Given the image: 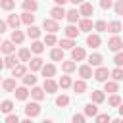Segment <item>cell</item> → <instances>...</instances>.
I'll use <instances>...</instances> for the list:
<instances>
[{"instance_id":"60d3db41","label":"cell","mask_w":123,"mask_h":123,"mask_svg":"<svg viewBox=\"0 0 123 123\" xmlns=\"http://www.w3.org/2000/svg\"><path fill=\"white\" fill-rule=\"evenodd\" d=\"M58 85H60L62 88H69V86H73V81H71V77H69V75H63V77L58 81Z\"/></svg>"},{"instance_id":"2e32d148","label":"cell","mask_w":123,"mask_h":123,"mask_svg":"<svg viewBox=\"0 0 123 123\" xmlns=\"http://www.w3.org/2000/svg\"><path fill=\"white\" fill-rule=\"evenodd\" d=\"M44 96H46L44 88H40V86H37V85L31 88V98H35V102H40V100H44Z\"/></svg>"},{"instance_id":"be15d7a7","label":"cell","mask_w":123,"mask_h":123,"mask_svg":"<svg viewBox=\"0 0 123 123\" xmlns=\"http://www.w3.org/2000/svg\"><path fill=\"white\" fill-rule=\"evenodd\" d=\"M0 83H2V77H0Z\"/></svg>"},{"instance_id":"ac0fdd59","label":"cell","mask_w":123,"mask_h":123,"mask_svg":"<svg viewBox=\"0 0 123 123\" xmlns=\"http://www.w3.org/2000/svg\"><path fill=\"white\" fill-rule=\"evenodd\" d=\"M25 75H27V67H25L23 63H17V65L12 69V77H13V79H17V77H21V79H23Z\"/></svg>"},{"instance_id":"7dc6e473","label":"cell","mask_w":123,"mask_h":123,"mask_svg":"<svg viewBox=\"0 0 123 123\" xmlns=\"http://www.w3.org/2000/svg\"><path fill=\"white\" fill-rule=\"evenodd\" d=\"M96 123H111L110 113H98L96 115Z\"/></svg>"},{"instance_id":"7c38bea8","label":"cell","mask_w":123,"mask_h":123,"mask_svg":"<svg viewBox=\"0 0 123 123\" xmlns=\"http://www.w3.org/2000/svg\"><path fill=\"white\" fill-rule=\"evenodd\" d=\"M0 52H2V54H6V56L13 54V52H15L13 42H12V40H2V44H0Z\"/></svg>"},{"instance_id":"816d5d0a","label":"cell","mask_w":123,"mask_h":123,"mask_svg":"<svg viewBox=\"0 0 123 123\" xmlns=\"http://www.w3.org/2000/svg\"><path fill=\"white\" fill-rule=\"evenodd\" d=\"M111 6H113L111 0H100V8H102V10H110Z\"/></svg>"},{"instance_id":"3957f363","label":"cell","mask_w":123,"mask_h":123,"mask_svg":"<svg viewBox=\"0 0 123 123\" xmlns=\"http://www.w3.org/2000/svg\"><path fill=\"white\" fill-rule=\"evenodd\" d=\"M42 29L48 31V33H52V35H56V31H60V23L50 17V19H44L42 21Z\"/></svg>"},{"instance_id":"6125c7cd","label":"cell","mask_w":123,"mask_h":123,"mask_svg":"<svg viewBox=\"0 0 123 123\" xmlns=\"http://www.w3.org/2000/svg\"><path fill=\"white\" fill-rule=\"evenodd\" d=\"M42 123H54V121H52V119H44Z\"/></svg>"},{"instance_id":"d590c367","label":"cell","mask_w":123,"mask_h":123,"mask_svg":"<svg viewBox=\"0 0 123 123\" xmlns=\"http://www.w3.org/2000/svg\"><path fill=\"white\" fill-rule=\"evenodd\" d=\"M73 90H75L77 94H83V92L86 90V83H85V79H79V81H75V83H73Z\"/></svg>"},{"instance_id":"681fc988","label":"cell","mask_w":123,"mask_h":123,"mask_svg":"<svg viewBox=\"0 0 123 123\" xmlns=\"http://www.w3.org/2000/svg\"><path fill=\"white\" fill-rule=\"evenodd\" d=\"M113 10H115L117 15H123V0H117V2L113 4Z\"/></svg>"},{"instance_id":"e0dca14e","label":"cell","mask_w":123,"mask_h":123,"mask_svg":"<svg viewBox=\"0 0 123 123\" xmlns=\"http://www.w3.org/2000/svg\"><path fill=\"white\" fill-rule=\"evenodd\" d=\"M79 10L77 8H73V10H67V13H65V19L69 21V25H75L77 21H79Z\"/></svg>"},{"instance_id":"603a6c76","label":"cell","mask_w":123,"mask_h":123,"mask_svg":"<svg viewBox=\"0 0 123 123\" xmlns=\"http://www.w3.org/2000/svg\"><path fill=\"white\" fill-rule=\"evenodd\" d=\"M2 88L6 90V92H13L17 86H15V79L13 77H10V79H4L2 81Z\"/></svg>"},{"instance_id":"e7e4bbea","label":"cell","mask_w":123,"mask_h":123,"mask_svg":"<svg viewBox=\"0 0 123 123\" xmlns=\"http://www.w3.org/2000/svg\"><path fill=\"white\" fill-rule=\"evenodd\" d=\"M121 27H123V23H121Z\"/></svg>"},{"instance_id":"03108f58","label":"cell","mask_w":123,"mask_h":123,"mask_svg":"<svg viewBox=\"0 0 123 123\" xmlns=\"http://www.w3.org/2000/svg\"><path fill=\"white\" fill-rule=\"evenodd\" d=\"M0 44H2V40H0Z\"/></svg>"},{"instance_id":"7402d4cb","label":"cell","mask_w":123,"mask_h":123,"mask_svg":"<svg viewBox=\"0 0 123 123\" xmlns=\"http://www.w3.org/2000/svg\"><path fill=\"white\" fill-rule=\"evenodd\" d=\"M62 69L69 75V73H73V71L77 69V63H75L73 60H63V62H62Z\"/></svg>"},{"instance_id":"d6986e66","label":"cell","mask_w":123,"mask_h":123,"mask_svg":"<svg viewBox=\"0 0 123 123\" xmlns=\"http://www.w3.org/2000/svg\"><path fill=\"white\" fill-rule=\"evenodd\" d=\"M79 75H81V79H90V77H94L92 67H90L88 63H83V65L79 67Z\"/></svg>"},{"instance_id":"db71d44e","label":"cell","mask_w":123,"mask_h":123,"mask_svg":"<svg viewBox=\"0 0 123 123\" xmlns=\"http://www.w3.org/2000/svg\"><path fill=\"white\" fill-rule=\"evenodd\" d=\"M6 27H8V23L0 19V35H2V33H6Z\"/></svg>"},{"instance_id":"bcb514c9","label":"cell","mask_w":123,"mask_h":123,"mask_svg":"<svg viewBox=\"0 0 123 123\" xmlns=\"http://www.w3.org/2000/svg\"><path fill=\"white\" fill-rule=\"evenodd\" d=\"M111 77H113V81H123V69L121 67H115V69H111Z\"/></svg>"},{"instance_id":"ffe728a7","label":"cell","mask_w":123,"mask_h":123,"mask_svg":"<svg viewBox=\"0 0 123 123\" xmlns=\"http://www.w3.org/2000/svg\"><path fill=\"white\" fill-rule=\"evenodd\" d=\"M104 100H106L104 90H92V92H90V102H92V104H102Z\"/></svg>"},{"instance_id":"277c9868","label":"cell","mask_w":123,"mask_h":123,"mask_svg":"<svg viewBox=\"0 0 123 123\" xmlns=\"http://www.w3.org/2000/svg\"><path fill=\"white\" fill-rule=\"evenodd\" d=\"M108 48H110L111 52H115V54H117V52L123 48V38H119L117 35H113V37L108 40Z\"/></svg>"},{"instance_id":"f546056e","label":"cell","mask_w":123,"mask_h":123,"mask_svg":"<svg viewBox=\"0 0 123 123\" xmlns=\"http://www.w3.org/2000/svg\"><path fill=\"white\" fill-rule=\"evenodd\" d=\"M85 115H86V117H96V115H98V108H96V104L88 102V104L85 106Z\"/></svg>"},{"instance_id":"f1b7e54d","label":"cell","mask_w":123,"mask_h":123,"mask_svg":"<svg viewBox=\"0 0 123 123\" xmlns=\"http://www.w3.org/2000/svg\"><path fill=\"white\" fill-rule=\"evenodd\" d=\"M17 63H19V60H17V56H15V54H10V56H6V58H4V65H6V67H10V69H13Z\"/></svg>"},{"instance_id":"11a10c76","label":"cell","mask_w":123,"mask_h":123,"mask_svg":"<svg viewBox=\"0 0 123 123\" xmlns=\"http://www.w3.org/2000/svg\"><path fill=\"white\" fill-rule=\"evenodd\" d=\"M54 2H56V6H62V8H63V4L69 2V0H54Z\"/></svg>"},{"instance_id":"5bb4252c","label":"cell","mask_w":123,"mask_h":123,"mask_svg":"<svg viewBox=\"0 0 123 123\" xmlns=\"http://www.w3.org/2000/svg\"><path fill=\"white\" fill-rule=\"evenodd\" d=\"M42 65H44V62H42V58H40V56H37V58H31V60H29V69H31V73H33V71L42 69Z\"/></svg>"},{"instance_id":"4dcf8cb0","label":"cell","mask_w":123,"mask_h":123,"mask_svg":"<svg viewBox=\"0 0 123 123\" xmlns=\"http://www.w3.org/2000/svg\"><path fill=\"white\" fill-rule=\"evenodd\" d=\"M19 17H21V23H25L27 27H31V25L35 23V15H33L31 12H23V13L19 15Z\"/></svg>"},{"instance_id":"4316f807","label":"cell","mask_w":123,"mask_h":123,"mask_svg":"<svg viewBox=\"0 0 123 123\" xmlns=\"http://www.w3.org/2000/svg\"><path fill=\"white\" fill-rule=\"evenodd\" d=\"M10 40H12L13 44H21V42L25 40V35H23L19 29H15V31H12V37H10Z\"/></svg>"},{"instance_id":"7bdbcfd3","label":"cell","mask_w":123,"mask_h":123,"mask_svg":"<svg viewBox=\"0 0 123 123\" xmlns=\"http://www.w3.org/2000/svg\"><path fill=\"white\" fill-rule=\"evenodd\" d=\"M0 8L6 12H12L15 8V0H0Z\"/></svg>"},{"instance_id":"cb8c5ba5","label":"cell","mask_w":123,"mask_h":123,"mask_svg":"<svg viewBox=\"0 0 123 123\" xmlns=\"http://www.w3.org/2000/svg\"><path fill=\"white\" fill-rule=\"evenodd\" d=\"M21 8L25 10V12H37V8H38V4H37V0H23L21 2Z\"/></svg>"},{"instance_id":"44dd1931","label":"cell","mask_w":123,"mask_h":123,"mask_svg":"<svg viewBox=\"0 0 123 123\" xmlns=\"http://www.w3.org/2000/svg\"><path fill=\"white\" fill-rule=\"evenodd\" d=\"M100 44H102L100 35H88V37H86V46H90V48H98Z\"/></svg>"},{"instance_id":"f907efd6","label":"cell","mask_w":123,"mask_h":123,"mask_svg":"<svg viewBox=\"0 0 123 123\" xmlns=\"http://www.w3.org/2000/svg\"><path fill=\"white\" fill-rule=\"evenodd\" d=\"M4 123H21V121H19L17 113H10V115L6 117V121H4Z\"/></svg>"},{"instance_id":"4fadbf2b","label":"cell","mask_w":123,"mask_h":123,"mask_svg":"<svg viewBox=\"0 0 123 123\" xmlns=\"http://www.w3.org/2000/svg\"><path fill=\"white\" fill-rule=\"evenodd\" d=\"M102 62H104V58H102V54H98V52H94V54L88 56V65H90V67H100Z\"/></svg>"},{"instance_id":"ee69618b","label":"cell","mask_w":123,"mask_h":123,"mask_svg":"<svg viewBox=\"0 0 123 123\" xmlns=\"http://www.w3.org/2000/svg\"><path fill=\"white\" fill-rule=\"evenodd\" d=\"M54 44H58V37L52 35V33H48L44 37V46H54Z\"/></svg>"},{"instance_id":"d6a6232c","label":"cell","mask_w":123,"mask_h":123,"mask_svg":"<svg viewBox=\"0 0 123 123\" xmlns=\"http://www.w3.org/2000/svg\"><path fill=\"white\" fill-rule=\"evenodd\" d=\"M31 52L37 54V56L42 54V52H44V42H40V40H33V42H31Z\"/></svg>"},{"instance_id":"836d02e7","label":"cell","mask_w":123,"mask_h":123,"mask_svg":"<svg viewBox=\"0 0 123 123\" xmlns=\"http://www.w3.org/2000/svg\"><path fill=\"white\" fill-rule=\"evenodd\" d=\"M108 31H110L111 35H117L119 31H123V27H121V21H110V23H108Z\"/></svg>"},{"instance_id":"1f68e13d","label":"cell","mask_w":123,"mask_h":123,"mask_svg":"<svg viewBox=\"0 0 123 123\" xmlns=\"http://www.w3.org/2000/svg\"><path fill=\"white\" fill-rule=\"evenodd\" d=\"M79 31H85V33L92 31V21H90V19H86V17L79 19Z\"/></svg>"},{"instance_id":"484cf974","label":"cell","mask_w":123,"mask_h":123,"mask_svg":"<svg viewBox=\"0 0 123 123\" xmlns=\"http://www.w3.org/2000/svg\"><path fill=\"white\" fill-rule=\"evenodd\" d=\"M63 33H65V38H77V37H79V29H77L75 25H67V27L63 29Z\"/></svg>"},{"instance_id":"680465c9","label":"cell","mask_w":123,"mask_h":123,"mask_svg":"<svg viewBox=\"0 0 123 123\" xmlns=\"http://www.w3.org/2000/svg\"><path fill=\"white\" fill-rule=\"evenodd\" d=\"M21 123H33V119H31V117H27V119H23Z\"/></svg>"},{"instance_id":"30bf717a","label":"cell","mask_w":123,"mask_h":123,"mask_svg":"<svg viewBox=\"0 0 123 123\" xmlns=\"http://www.w3.org/2000/svg\"><path fill=\"white\" fill-rule=\"evenodd\" d=\"M65 10L62 8V6H54L52 10H50V15H52V19H56V21H60V19H63L65 17Z\"/></svg>"},{"instance_id":"c3c4849f","label":"cell","mask_w":123,"mask_h":123,"mask_svg":"<svg viewBox=\"0 0 123 123\" xmlns=\"http://www.w3.org/2000/svg\"><path fill=\"white\" fill-rule=\"evenodd\" d=\"M113 63H115L117 67H123V52H117V54L113 56Z\"/></svg>"},{"instance_id":"f5cc1de1","label":"cell","mask_w":123,"mask_h":123,"mask_svg":"<svg viewBox=\"0 0 123 123\" xmlns=\"http://www.w3.org/2000/svg\"><path fill=\"white\" fill-rule=\"evenodd\" d=\"M85 117L86 115H83V113H75L73 115V123H85Z\"/></svg>"},{"instance_id":"8fae6325","label":"cell","mask_w":123,"mask_h":123,"mask_svg":"<svg viewBox=\"0 0 123 123\" xmlns=\"http://www.w3.org/2000/svg\"><path fill=\"white\" fill-rule=\"evenodd\" d=\"M6 23H8V27H12V31H15V29L21 25V17L15 15V13H10L8 19H6Z\"/></svg>"},{"instance_id":"5b68a950","label":"cell","mask_w":123,"mask_h":123,"mask_svg":"<svg viewBox=\"0 0 123 123\" xmlns=\"http://www.w3.org/2000/svg\"><path fill=\"white\" fill-rule=\"evenodd\" d=\"M86 58V50L83 48V46H75L73 50H71V60L73 62H83Z\"/></svg>"},{"instance_id":"b9f144b4","label":"cell","mask_w":123,"mask_h":123,"mask_svg":"<svg viewBox=\"0 0 123 123\" xmlns=\"http://www.w3.org/2000/svg\"><path fill=\"white\" fill-rule=\"evenodd\" d=\"M108 104H110L111 108H119V106H121V96H119V94H111V96L108 98Z\"/></svg>"},{"instance_id":"8d00e7d4","label":"cell","mask_w":123,"mask_h":123,"mask_svg":"<svg viewBox=\"0 0 123 123\" xmlns=\"http://www.w3.org/2000/svg\"><path fill=\"white\" fill-rule=\"evenodd\" d=\"M0 111H2V113H8V115H10V113L13 111V102H12V100H4V102L0 104Z\"/></svg>"},{"instance_id":"f6af8a7d","label":"cell","mask_w":123,"mask_h":123,"mask_svg":"<svg viewBox=\"0 0 123 123\" xmlns=\"http://www.w3.org/2000/svg\"><path fill=\"white\" fill-rule=\"evenodd\" d=\"M94 31H98V33H104V31H108V23H106L104 19H98V21L94 23Z\"/></svg>"},{"instance_id":"e575fe53","label":"cell","mask_w":123,"mask_h":123,"mask_svg":"<svg viewBox=\"0 0 123 123\" xmlns=\"http://www.w3.org/2000/svg\"><path fill=\"white\" fill-rule=\"evenodd\" d=\"M60 48L62 50H73L75 48V40L73 38H62L60 40Z\"/></svg>"},{"instance_id":"ab89813d","label":"cell","mask_w":123,"mask_h":123,"mask_svg":"<svg viewBox=\"0 0 123 123\" xmlns=\"http://www.w3.org/2000/svg\"><path fill=\"white\" fill-rule=\"evenodd\" d=\"M23 85H25V86H35V85H37V77H35L33 73H27V75L23 77Z\"/></svg>"},{"instance_id":"8992f818","label":"cell","mask_w":123,"mask_h":123,"mask_svg":"<svg viewBox=\"0 0 123 123\" xmlns=\"http://www.w3.org/2000/svg\"><path fill=\"white\" fill-rule=\"evenodd\" d=\"M42 88H44V92H46V94H54V92L60 88V85H58L54 79H44V85H42Z\"/></svg>"},{"instance_id":"ba28073f","label":"cell","mask_w":123,"mask_h":123,"mask_svg":"<svg viewBox=\"0 0 123 123\" xmlns=\"http://www.w3.org/2000/svg\"><path fill=\"white\" fill-rule=\"evenodd\" d=\"M40 71H42V77H44V79H52V77L56 75V65H54V63H44Z\"/></svg>"},{"instance_id":"74e56055","label":"cell","mask_w":123,"mask_h":123,"mask_svg":"<svg viewBox=\"0 0 123 123\" xmlns=\"http://www.w3.org/2000/svg\"><path fill=\"white\" fill-rule=\"evenodd\" d=\"M17 60H19V62H29V60H31V50H29V48H21V50L17 52Z\"/></svg>"},{"instance_id":"9f6ffc18","label":"cell","mask_w":123,"mask_h":123,"mask_svg":"<svg viewBox=\"0 0 123 123\" xmlns=\"http://www.w3.org/2000/svg\"><path fill=\"white\" fill-rule=\"evenodd\" d=\"M69 2H71V4H75V6H77V4H79V6H81V4H85V0H69Z\"/></svg>"},{"instance_id":"94428289","label":"cell","mask_w":123,"mask_h":123,"mask_svg":"<svg viewBox=\"0 0 123 123\" xmlns=\"http://www.w3.org/2000/svg\"><path fill=\"white\" fill-rule=\"evenodd\" d=\"M111 123H123V119L119 117V119H111Z\"/></svg>"},{"instance_id":"9a60e30c","label":"cell","mask_w":123,"mask_h":123,"mask_svg":"<svg viewBox=\"0 0 123 123\" xmlns=\"http://www.w3.org/2000/svg\"><path fill=\"white\" fill-rule=\"evenodd\" d=\"M104 92L117 94V92H119V83H117V81H106V83H104Z\"/></svg>"},{"instance_id":"6da1fadb","label":"cell","mask_w":123,"mask_h":123,"mask_svg":"<svg viewBox=\"0 0 123 123\" xmlns=\"http://www.w3.org/2000/svg\"><path fill=\"white\" fill-rule=\"evenodd\" d=\"M108 77H111V71H110L108 67H104V65L96 67V71H94V79H96V81H100V83H106V81H110Z\"/></svg>"},{"instance_id":"d4e9b609","label":"cell","mask_w":123,"mask_h":123,"mask_svg":"<svg viewBox=\"0 0 123 123\" xmlns=\"http://www.w3.org/2000/svg\"><path fill=\"white\" fill-rule=\"evenodd\" d=\"M40 35H42V31H40L38 27H35V25H31V27L27 29V37H29V38H33V40H38V38H40Z\"/></svg>"},{"instance_id":"52a82bcc","label":"cell","mask_w":123,"mask_h":123,"mask_svg":"<svg viewBox=\"0 0 123 123\" xmlns=\"http://www.w3.org/2000/svg\"><path fill=\"white\" fill-rule=\"evenodd\" d=\"M79 13H81L83 17H86V19H88V15H92V13H94V6H92L90 2H85V4H81V6H79Z\"/></svg>"},{"instance_id":"83f0119b","label":"cell","mask_w":123,"mask_h":123,"mask_svg":"<svg viewBox=\"0 0 123 123\" xmlns=\"http://www.w3.org/2000/svg\"><path fill=\"white\" fill-rule=\"evenodd\" d=\"M50 60L52 62H63V50L62 48H52L50 50Z\"/></svg>"},{"instance_id":"f35d334b","label":"cell","mask_w":123,"mask_h":123,"mask_svg":"<svg viewBox=\"0 0 123 123\" xmlns=\"http://www.w3.org/2000/svg\"><path fill=\"white\" fill-rule=\"evenodd\" d=\"M56 106H58V108H65V106H69V96H67V94H60V96L56 98Z\"/></svg>"},{"instance_id":"9c48e42d","label":"cell","mask_w":123,"mask_h":123,"mask_svg":"<svg viewBox=\"0 0 123 123\" xmlns=\"http://www.w3.org/2000/svg\"><path fill=\"white\" fill-rule=\"evenodd\" d=\"M13 94H15V100H21V102H23V100H27V98H29V94H31V92H29V88L23 85V86H17V88L13 90Z\"/></svg>"},{"instance_id":"91938a15","label":"cell","mask_w":123,"mask_h":123,"mask_svg":"<svg viewBox=\"0 0 123 123\" xmlns=\"http://www.w3.org/2000/svg\"><path fill=\"white\" fill-rule=\"evenodd\" d=\"M4 67H6V65H4V60H2V58H0V71H2V69H4Z\"/></svg>"},{"instance_id":"6f0895ef","label":"cell","mask_w":123,"mask_h":123,"mask_svg":"<svg viewBox=\"0 0 123 123\" xmlns=\"http://www.w3.org/2000/svg\"><path fill=\"white\" fill-rule=\"evenodd\" d=\"M117 111H119V115H121V117H123V102H121V106H119V108H117Z\"/></svg>"},{"instance_id":"7a4b0ae2","label":"cell","mask_w":123,"mask_h":123,"mask_svg":"<svg viewBox=\"0 0 123 123\" xmlns=\"http://www.w3.org/2000/svg\"><path fill=\"white\" fill-rule=\"evenodd\" d=\"M40 110H42V108H40L38 102H29V104L25 106V115L33 119V117H37V115L40 113Z\"/></svg>"}]
</instances>
